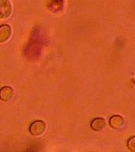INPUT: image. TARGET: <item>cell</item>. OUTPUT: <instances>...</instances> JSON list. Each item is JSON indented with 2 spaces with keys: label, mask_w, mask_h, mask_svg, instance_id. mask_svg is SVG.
I'll return each instance as SVG.
<instances>
[{
  "label": "cell",
  "mask_w": 135,
  "mask_h": 152,
  "mask_svg": "<svg viewBox=\"0 0 135 152\" xmlns=\"http://www.w3.org/2000/svg\"><path fill=\"white\" fill-rule=\"evenodd\" d=\"M46 124L41 121H36L30 126V132L34 135H40L44 132Z\"/></svg>",
  "instance_id": "6da1fadb"
},
{
  "label": "cell",
  "mask_w": 135,
  "mask_h": 152,
  "mask_svg": "<svg viewBox=\"0 0 135 152\" xmlns=\"http://www.w3.org/2000/svg\"><path fill=\"white\" fill-rule=\"evenodd\" d=\"M12 7L9 1L0 0V18H7L11 14Z\"/></svg>",
  "instance_id": "7a4b0ae2"
},
{
  "label": "cell",
  "mask_w": 135,
  "mask_h": 152,
  "mask_svg": "<svg viewBox=\"0 0 135 152\" xmlns=\"http://www.w3.org/2000/svg\"><path fill=\"white\" fill-rule=\"evenodd\" d=\"M109 123L111 127L115 129H120L125 125V119L118 115H114L110 118Z\"/></svg>",
  "instance_id": "3957f363"
},
{
  "label": "cell",
  "mask_w": 135,
  "mask_h": 152,
  "mask_svg": "<svg viewBox=\"0 0 135 152\" xmlns=\"http://www.w3.org/2000/svg\"><path fill=\"white\" fill-rule=\"evenodd\" d=\"M11 35V28L8 25L0 26V43L7 41Z\"/></svg>",
  "instance_id": "277c9868"
},
{
  "label": "cell",
  "mask_w": 135,
  "mask_h": 152,
  "mask_svg": "<svg viewBox=\"0 0 135 152\" xmlns=\"http://www.w3.org/2000/svg\"><path fill=\"white\" fill-rule=\"evenodd\" d=\"M105 126H106V121L101 117L95 118L91 122V128L96 132H100L105 128Z\"/></svg>",
  "instance_id": "5b68a950"
},
{
  "label": "cell",
  "mask_w": 135,
  "mask_h": 152,
  "mask_svg": "<svg viewBox=\"0 0 135 152\" xmlns=\"http://www.w3.org/2000/svg\"><path fill=\"white\" fill-rule=\"evenodd\" d=\"M13 89L9 86H5L2 87L0 90V98L2 101H8V100L11 99V97H13Z\"/></svg>",
  "instance_id": "8992f818"
},
{
  "label": "cell",
  "mask_w": 135,
  "mask_h": 152,
  "mask_svg": "<svg viewBox=\"0 0 135 152\" xmlns=\"http://www.w3.org/2000/svg\"><path fill=\"white\" fill-rule=\"evenodd\" d=\"M127 147L130 151L135 152V136H133L128 140Z\"/></svg>",
  "instance_id": "52a82bcc"
}]
</instances>
